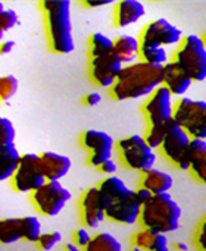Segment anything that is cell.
I'll list each match as a JSON object with an SVG mask.
<instances>
[{"label":"cell","instance_id":"obj_1","mask_svg":"<svg viewBox=\"0 0 206 251\" xmlns=\"http://www.w3.org/2000/svg\"><path fill=\"white\" fill-rule=\"evenodd\" d=\"M164 82V66L149 65L146 62H133L124 65L115 84L111 87V96L117 101L137 100L149 97Z\"/></svg>","mask_w":206,"mask_h":251},{"label":"cell","instance_id":"obj_2","mask_svg":"<svg viewBox=\"0 0 206 251\" xmlns=\"http://www.w3.org/2000/svg\"><path fill=\"white\" fill-rule=\"evenodd\" d=\"M105 206V218L119 225H133L139 221L142 204L137 201L134 190L118 176H106L97 185Z\"/></svg>","mask_w":206,"mask_h":251},{"label":"cell","instance_id":"obj_3","mask_svg":"<svg viewBox=\"0 0 206 251\" xmlns=\"http://www.w3.org/2000/svg\"><path fill=\"white\" fill-rule=\"evenodd\" d=\"M40 9L44 15L49 47L53 53L69 54L75 49L71 22L69 0H43Z\"/></svg>","mask_w":206,"mask_h":251},{"label":"cell","instance_id":"obj_4","mask_svg":"<svg viewBox=\"0 0 206 251\" xmlns=\"http://www.w3.org/2000/svg\"><path fill=\"white\" fill-rule=\"evenodd\" d=\"M181 219V207L171 194L153 196L142 206L139 222L145 229L158 234H170L178 229Z\"/></svg>","mask_w":206,"mask_h":251},{"label":"cell","instance_id":"obj_5","mask_svg":"<svg viewBox=\"0 0 206 251\" xmlns=\"http://www.w3.org/2000/svg\"><path fill=\"white\" fill-rule=\"evenodd\" d=\"M174 62L193 82L206 79V46L202 37L190 34L183 38L174 54Z\"/></svg>","mask_w":206,"mask_h":251},{"label":"cell","instance_id":"obj_6","mask_svg":"<svg viewBox=\"0 0 206 251\" xmlns=\"http://www.w3.org/2000/svg\"><path fill=\"white\" fill-rule=\"evenodd\" d=\"M173 121L192 138L206 141V101L181 97L174 104Z\"/></svg>","mask_w":206,"mask_h":251},{"label":"cell","instance_id":"obj_7","mask_svg":"<svg viewBox=\"0 0 206 251\" xmlns=\"http://www.w3.org/2000/svg\"><path fill=\"white\" fill-rule=\"evenodd\" d=\"M117 149H118L122 163L128 169L145 174L150 171L152 168H155L156 153L153 149L147 146L145 137L134 134L125 138H121L117 143Z\"/></svg>","mask_w":206,"mask_h":251},{"label":"cell","instance_id":"obj_8","mask_svg":"<svg viewBox=\"0 0 206 251\" xmlns=\"http://www.w3.org/2000/svg\"><path fill=\"white\" fill-rule=\"evenodd\" d=\"M71 200V193L60 181H46L40 188L31 193V201L38 213L47 218L58 216L66 203Z\"/></svg>","mask_w":206,"mask_h":251},{"label":"cell","instance_id":"obj_9","mask_svg":"<svg viewBox=\"0 0 206 251\" xmlns=\"http://www.w3.org/2000/svg\"><path fill=\"white\" fill-rule=\"evenodd\" d=\"M41 224L35 216L0 219V244L10 246L21 240L37 243L41 235Z\"/></svg>","mask_w":206,"mask_h":251},{"label":"cell","instance_id":"obj_10","mask_svg":"<svg viewBox=\"0 0 206 251\" xmlns=\"http://www.w3.org/2000/svg\"><path fill=\"white\" fill-rule=\"evenodd\" d=\"M192 137L174 121L168 124L165 138L159 147L161 153L178 169L181 171H189V157H187V150L190 146Z\"/></svg>","mask_w":206,"mask_h":251},{"label":"cell","instance_id":"obj_11","mask_svg":"<svg viewBox=\"0 0 206 251\" xmlns=\"http://www.w3.org/2000/svg\"><path fill=\"white\" fill-rule=\"evenodd\" d=\"M183 31L165 18L150 21L140 34V47L177 46L183 41Z\"/></svg>","mask_w":206,"mask_h":251},{"label":"cell","instance_id":"obj_12","mask_svg":"<svg viewBox=\"0 0 206 251\" xmlns=\"http://www.w3.org/2000/svg\"><path fill=\"white\" fill-rule=\"evenodd\" d=\"M46 182L38 168V154H21L19 165L12 176V187L16 193H32Z\"/></svg>","mask_w":206,"mask_h":251},{"label":"cell","instance_id":"obj_13","mask_svg":"<svg viewBox=\"0 0 206 251\" xmlns=\"http://www.w3.org/2000/svg\"><path fill=\"white\" fill-rule=\"evenodd\" d=\"M143 112L149 126L170 124L174 115V101L170 90L164 85L158 87L145 101Z\"/></svg>","mask_w":206,"mask_h":251},{"label":"cell","instance_id":"obj_14","mask_svg":"<svg viewBox=\"0 0 206 251\" xmlns=\"http://www.w3.org/2000/svg\"><path fill=\"white\" fill-rule=\"evenodd\" d=\"M81 146L88 151V165L99 168L103 162L112 159L115 140L108 132L99 129H87L81 135Z\"/></svg>","mask_w":206,"mask_h":251},{"label":"cell","instance_id":"obj_15","mask_svg":"<svg viewBox=\"0 0 206 251\" xmlns=\"http://www.w3.org/2000/svg\"><path fill=\"white\" fill-rule=\"evenodd\" d=\"M124 68V63L114 54V53H109V54H105V56H100V57H93L90 59V78L91 81L100 87V88H111L121 69Z\"/></svg>","mask_w":206,"mask_h":251},{"label":"cell","instance_id":"obj_16","mask_svg":"<svg viewBox=\"0 0 206 251\" xmlns=\"http://www.w3.org/2000/svg\"><path fill=\"white\" fill-rule=\"evenodd\" d=\"M81 221L87 229H96L105 218V206L97 187L87 188L80 199Z\"/></svg>","mask_w":206,"mask_h":251},{"label":"cell","instance_id":"obj_17","mask_svg":"<svg viewBox=\"0 0 206 251\" xmlns=\"http://www.w3.org/2000/svg\"><path fill=\"white\" fill-rule=\"evenodd\" d=\"M71 159L68 156L43 151L38 154V168L46 181H60L71 169Z\"/></svg>","mask_w":206,"mask_h":251},{"label":"cell","instance_id":"obj_18","mask_svg":"<svg viewBox=\"0 0 206 251\" xmlns=\"http://www.w3.org/2000/svg\"><path fill=\"white\" fill-rule=\"evenodd\" d=\"M192 84H193V81L190 79V76L174 60H170L164 66V82H162V85L165 88H168L173 96H177L181 99L189 91Z\"/></svg>","mask_w":206,"mask_h":251},{"label":"cell","instance_id":"obj_19","mask_svg":"<svg viewBox=\"0 0 206 251\" xmlns=\"http://www.w3.org/2000/svg\"><path fill=\"white\" fill-rule=\"evenodd\" d=\"M146 13L145 4L139 0H122L115 4L114 21L117 28H125L140 21Z\"/></svg>","mask_w":206,"mask_h":251},{"label":"cell","instance_id":"obj_20","mask_svg":"<svg viewBox=\"0 0 206 251\" xmlns=\"http://www.w3.org/2000/svg\"><path fill=\"white\" fill-rule=\"evenodd\" d=\"M174 185V179L170 174L152 168L150 171L142 174V179H140V187L146 188L147 191H150L153 196H161V194H170L171 188Z\"/></svg>","mask_w":206,"mask_h":251},{"label":"cell","instance_id":"obj_21","mask_svg":"<svg viewBox=\"0 0 206 251\" xmlns=\"http://www.w3.org/2000/svg\"><path fill=\"white\" fill-rule=\"evenodd\" d=\"M189 171L195 175L198 181L202 184H206V141L205 140H196L192 138L189 150Z\"/></svg>","mask_w":206,"mask_h":251},{"label":"cell","instance_id":"obj_22","mask_svg":"<svg viewBox=\"0 0 206 251\" xmlns=\"http://www.w3.org/2000/svg\"><path fill=\"white\" fill-rule=\"evenodd\" d=\"M131 244L140 251H170L168 240L164 234H158L145 228L133 235Z\"/></svg>","mask_w":206,"mask_h":251},{"label":"cell","instance_id":"obj_23","mask_svg":"<svg viewBox=\"0 0 206 251\" xmlns=\"http://www.w3.org/2000/svg\"><path fill=\"white\" fill-rule=\"evenodd\" d=\"M140 51V41L139 38L128 35V34H122L119 37H117L114 40V50L112 53L124 63V65H130L134 62V59L139 56Z\"/></svg>","mask_w":206,"mask_h":251},{"label":"cell","instance_id":"obj_24","mask_svg":"<svg viewBox=\"0 0 206 251\" xmlns=\"http://www.w3.org/2000/svg\"><path fill=\"white\" fill-rule=\"evenodd\" d=\"M21 160V153L15 144L0 146V182L13 176Z\"/></svg>","mask_w":206,"mask_h":251},{"label":"cell","instance_id":"obj_25","mask_svg":"<svg viewBox=\"0 0 206 251\" xmlns=\"http://www.w3.org/2000/svg\"><path fill=\"white\" fill-rule=\"evenodd\" d=\"M84 251H122V246L109 232H99L91 237Z\"/></svg>","mask_w":206,"mask_h":251},{"label":"cell","instance_id":"obj_26","mask_svg":"<svg viewBox=\"0 0 206 251\" xmlns=\"http://www.w3.org/2000/svg\"><path fill=\"white\" fill-rule=\"evenodd\" d=\"M112 50H114V40H111L108 35H105L102 32H94L90 35V40H88L90 59L109 54V53H112Z\"/></svg>","mask_w":206,"mask_h":251},{"label":"cell","instance_id":"obj_27","mask_svg":"<svg viewBox=\"0 0 206 251\" xmlns=\"http://www.w3.org/2000/svg\"><path fill=\"white\" fill-rule=\"evenodd\" d=\"M139 57L142 62L155 66H165L170 62L165 47H140Z\"/></svg>","mask_w":206,"mask_h":251},{"label":"cell","instance_id":"obj_28","mask_svg":"<svg viewBox=\"0 0 206 251\" xmlns=\"http://www.w3.org/2000/svg\"><path fill=\"white\" fill-rule=\"evenodd\" d=\"M18 79L13 75H3L0 76V101L6 103L16 94L18 91Z\"/></svg>","mask_w":206,"mask_h":251},{"label":"cell","instance_id":"obj_29","mask_svg":"<svg viewBox=\"0 0 206 251\" xmlns=\"http://www.w3.org/2000/svg\"><path fill=\"white\" fill-rule=\"evenodd\" d=\"M167 128H168V124H165V125H153V126L147 128L145 140H146V143H147V146L150 149L156 150V149L161 147V144H162V141L165 138V134H167Z\"/></svg>","mask_w":206,"mask_h":251},{"label":"cell","instance_id":"obj_30","mask_svg":"<svg viewBox=\"0 0 206 251\" xmlns=\"http://www.w3.org/2000/svg\"><path fill=\"white\" fill-rule=\"evenodd\" d=\"M18 24H19L18 13L13 9H3L0 12V40L3 38L4 32H7Z\"/></svg>","mask_w":206,"mask_h":251},{"label":"cell","instance_id":"obj_31","mask_svg":"<svg viewBox=\"0 0 206 251\" xmlns=\"http://www.w3.org/2000/svg\"><path fill=\"white\" fill-rule=\"evenodd\" d=\"M15 137H16V131L13 124L7 118L0 116V146L13 144Z\"/></svg>","mask_w":206,"mask_h":251},{"label":"cell","instance_id":"obj_32","mask_svg":"<svg viewBox=\"0 0 206 251\" xmlns=\"http://www.w3.org/2000/svg\"><path fill=\"white\" fill-rule=\"evenodd\" d=\"M62 240L60 232L58 231H52V232H43L38 238V241L35 243V246L38 247V251H50L56 244H59Z\"/></svg>","mask_w":206,"mask_h":251},{"label":"cell","instance_id":"obj_33","mask_svg":"<svg viewBox=\"0 0 206 251\" xmlns=\"http://www.w3.org/2000/svg\"><path fill=\"white\" fill-rule=\"evenodd\" d=\"M74 243L72 244H75L77 247H80V249H86L87 247V244L90 243V240H91V237L93 235H90V232L87 231V228H78L75 232H74Z\"/></svg>","mask_w":206,"mask_h":251},{"label":"cell","instance_id":"obj_34","mask_svg":"<svg viewBox=\"0 0 206 251\" xmlns=\"http://www.w3.org/2000/svg\"><path fill=\"white\" fill-rule=\"evenodd\" d=\"M195 243L201 250L206 251V215L198 226V231L195 235Z\"/></svg>","mask_w":206,"mask_h":251},{"label":"cell","instance_id":"obj_35","mask_svg":"<svg viewBox=\"0 0 206 251\" xmlns=\"http://www.w3.org/2000/svg\"><path fill=\"white\" fill-rule=\"evenodd\" d=\"M97 169H99L103 175H106V176H114L115 172H117V163H115L112 159H109V160L103 162Z\"/></svg>","mask_w":206,"mask_h":251},{"label":"cell","instance_id":"obj_36","mask_svg":"<svg viewBox=\"0 0 206 251\" xmlns=\"http://www.w3.org/2000/svg\"><path fill=\"white\" fill-rule=\"evenodd\" d=\"M134 194H136V199H137V201L143 206L145 203H147L152 197H153V194L150 193V191H147L146 188H137V190H134Z\"/></svg>","mask_w":206,"mask_h":251},{"label":"cell","instance_id":"obj_37","mask_svg":"<svg viewBox=\"0 0 206 251\" xmlns=\"http://www.w3.org/2000/svg\"><path fill=\"white\" fill-rule=\"evenodd\" d=\"M100 101H102V96L99 93H88L84 97V104L88 106V107H93V106L99 104Z\"/></svg>","mask_w":206,"mask_h":251},{"label":"cell","instance_id":"obj_38","mask_svg":"<svg viewBox=\"0 0 206 251\" xmlns=\"http://www.w3.org/2000/svg\"><path fill=\"white\" fill-rule=\"evenodd\" d=\"M13 47H15V41H12V40L1 41V43H0V54H7V53H10Z\"/></svg>","mask_w":206,"mask_h":251},{"label":"cell","instance_id":"obj_39","mask_svg":"<svg viewBox=\"0 0 206 251\" xmlns=\"http://www.w3.org/2000/svg\"><path fill=\"white\" fill-rule=\"evenodd\" d=\"M83 4L86 7H90V9H94V7H103V6H108L111 4V1H93V0H84Z\"/></svg>","mask_w":206,"mask_h":251},{"label":"cell","instance_id":"obj_40","mask_svg":"<svg viewBox=\"0 0 206 251\" xmlns=\"http://www.w3.org/2000/svg\"><path fill=\"white\" fill-rule=\"evenodd\" d=\"M63 251H84L83 249H80V247H77L75 244H71V243H68V244H65V249Z\"/></svg>","mask_w":206,"mask_h":251},{"label":"cell","instance_id":"obj_41","mask_svg":"<svg viewBox=\"0 0 206 251\" xmlns=\"http://www.w3.org/2000/svg\"><path fill=\"white\" fill-rule=\"evenodd\" d=\"M173 247H174V251H187V246L184 243H176Z\"/></svg>","mask_w":206,"mask_h":251},{"label":"cell","instance_id":"obj_42","mask_svg":"<svg viewBox=\"0 0 206 251\" xmlns=\"http://www.w3.org/2000/svg\"><path fill=\"white\" fill-rule=\"evenodd\" d=\"M3 9H4V6H3V3H1V1H0V12H1V10H3Z\"/></svg>","mask_w":206,"mask_h":251},{"label":"cell","instance_id":"obj_43","mask_svg":"<svg viewBox=\"0 0 206 251\" xmlns=\"http://www.w3.org/2000/svg\"><path fill=\"white\" fill-rule=\"evenodd\" d=\"M202 40H204V43H205V46H206V32H205V35L202 37Z\"/></svg>","mask_w":206,"mask_h":251},{"label":"cell","instance_id":"obj_44","mask_svg":"<svg viewBox=\"0 0 206 251\" xmlns=\"http://www.w3.org/2000/svg\"><path fill=\"white\" fill-rule=\"evenodd\" d=\"M131 251H140V250H137V249H133V250Z\"/></svg>","mask_w":206,"mask_h":251},{"label":"cell","instance_id":"obj_45","mask_svg":"<svg viewBox=\"0 0 206 251\" xmlns=\"http://www.w3.org/2000/svg\"><path fill=\"white\" fill-rule=\"evenodd\" d=\"M31 251H37V250H31Z\"/></svg>","mask_w":206,"mask_h":251}]
</instances>
